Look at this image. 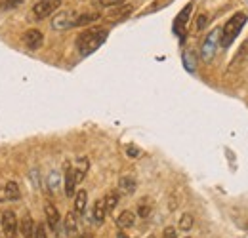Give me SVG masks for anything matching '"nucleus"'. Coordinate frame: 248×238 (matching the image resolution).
<instances>
[{
	"mask_svg": "<svg viewBox=\"0 0 248 238\" xmlns=\"http://www.w3.org/2000/svg\"><path fill=\"white\" fill-rule=\"evenodd\" d=\"M109 36V30L107 29H99V27H92V29H86L78 38H77V46H78V52L82 56H90L93 54Z\"/></svg>",
	"mask_w": 248,
	"mask_h": 238,
	"instance_id": "f257e3e1",
	"label": "nucleus"
},
{
	"mask_svg": "<svg viewBox=\"0 0 248 238\" xmlns=\"http://www.w3.org/2000/svg\"><path fill=\"white\" fill-rule=\"evenodd\" d=\"M245 23H247V14H245V12H237L235 15H231V17L227 19V23L219 29V46H223V48L231 46V42H233V40L239 36V32L243 30Z\"/></svg>",
	"mask_w": 248,
	"mask_h": 238,
	"instance_id": "f03ea898",
	"label": "nucleus"
},
{
	"mask_svg": "<svg viewBox=\"0 0 248 238\" xmlns=\"http://www.w3.org/2000/svg\"><path fill=\"white\" fill-rule=\"evenodd\" d=\"M62 2L63 0H36V2L32 4V17L38 19V21L52 17V15L60 10Z\"/></svg>",
	"mask_w": 248,
	"mask_h": 238,
	"instance_id": "7ed1b4c3",
	"label": "nucleus"
},
{
	"mask_svg": "<svg viewBox=\"0 0 248 238\" xmlns=\"http://www.w3.org/2000/svg\"><path fill=\"white\" fill-rule=\"evenodd\" d=\"M78 14H80V12H77V10H63V12H60V14H56L54 19H52V29L67 30V29L77 27Z\"/></svg>",
	"mask_w": 248,
	"mask_h": 238,
	"instance_id": "20e7f679",
	"label": "nucleus"
},
{
	"mask_svg": "<svg viewBox=\"0 0 248 238\" xmlns=\"http://www.w3.org/2000/svg\"><path fill=\"white\" fill-rule=\"evenodd\" d=\"M0 223H2V233H4V237L6 238H16L17 235V217H16V213L12 211V209H6L4 213H2V219H0Z\"/></svg>",
	"mask_w": 248,
	"mask_h": 238,
	"instance_id": "39448f33",
	"label": "nucleus"
},
{
	"mask_svg": "<svg viewBox=\"0 0 248 238\" xmlns=\"http://www.w3.org/2000/svg\"><path fill=\"white\" fill-rule=\"evenodd\" d=\"M217 46H219V29H214L206 36V40L202 42V60L204 61L212 60L216 56Z\"/></svg>",
	"mask_w": 248,
	"mask_h": 238,
	"instance_id": "423d86ee",
	"label": "nucleus"
},
{
	"mask_svg": "<svg viewBox=\"0 0 248 238\" xmlns=\"http://www.w3.org/2000/svg\"><path fill=\"white\" fill-rule=\"evenodd\" d=\"M44 42V34L42 30L38 29H29L25 34H23V44L29 48V50H38Z\"/></svg>",
	"mask_w": 248,
	"mask_h": 238,
	"instance_id": "0eeeda50",
	"label": "nucleus"
},
{
	"mask_svg": "<svg viewBox=\"0 0 248 238\" xmlns=\"http://www.w3.org/2000/svg\"><path fill=\"white\" fill-rule=\"evenodd\" d=\"M44 213H46V221H48L50 229L58 231L60 229V211H58V208L52 202H46L44 204Z\"/></svg>",
	"mask_w": 248,
	"mask_h": 238,
	"instance_id": "6e6552de",
	"label": "nucleus"
},
{
	"mask_svg": "<svg viewBox=\"0 0 248 238\" xmlns=\"http://www.w3.org/2000/svg\"><path fill=\"white\" fill-rule=\"evenodd\" d=\"M77 193V179H75V168L71 164L65 166V194L75 196Z\"/></svg>",
	"mask_w": 248,
	"mask_h": 238,
	"instance_id": "1a4fd4ad",
	"label": "nucleus"
},
{
	"mask_svg": "<svg viewBox=\"0 0 248 238\" xmlns=\"http://www.w3.org/2000/svg\"><path fill=\"white\" fill-rule=\"evenodd\" d=\"M191 10H193V2H189L186 8L182 10V14L176 17L174 30H176L178 34H184V29H186V25H187V19H189V15H191Z\"/></svg>",
	"mask_w": 248,
	"mask_h": 238,
	"instance_id": "9d476101",
	"label": "nucleus"
},
{
	"mask_svg": "<svg viewBox=\"0 0 248 238\" xmlns=\"http://www.w3.org/2000/svg\"><path fill=\"white\" fill-rule=\"evenodd\" d=\"M88 168H90V160L86 156H82V158H78L75 162V179H77V185L84 181V176L88 174Z\"/></svg>",
	"mask_w": 248,
	"mask_h": 238,
	"instance_id": "9b49d317",
	"label": "nucleus"
},
{
	"mask_svg": "<svg viewBox=\"0 0 248 238\" xmlns=\"http://www.w3.org/2000/svg\"><path fill=\"white\" fill-rule=\"evenodd\" d=\"M65 231L69 237H75L78 233V215L75 211H69L65 215Z\"/></svg>",
	"mask_w": 248,
	"mask_h": 238,
	"instance_id": "f8f14e48",
	"label": "nucleus"
},
{
	"mask_svg": "<svg viewBox=\"0 0 248 238\" xmlns=\"http://www.w3.org/2000/svg\"><path fill=\"white\" fill-rule=\"evenodd\" d=\"M86 202H88V193L84 191V189H80V191H77L75 193V213L77 215H82L84 213V208H86Z\"/></svg>",
	"mask_w": 248,
	"mask_h": 238,
	"instance_id": "ddd939ff",
	"label": "nucleus"
},
{
	"mask_svg": "<svg viewBox=\"0 0 248 238\" xmlns=\"http://www.w3.org/2000/svg\"><path fill=\"white\" fill-rule=\"evenodd\" d=\"M92 217L97 225H101V223L105 221V217H107V209H105V204H103V198H99V200L93 202Z\"/></svg>",
	"mask_w": 248,
	"mask_h": 238,
	"instance_id": "4468645a",
	"label": "nucleus"
},
{
	"mask_svg": "<svg viewBox=\"0 0 248 238\" xmlns=\"http://www.w3.org/2000/svg\"><path fill=\"white\" fill-rule=\"evenodd\" d=\"M136 187H138V183H136V179L132 178V176H124V178L119 179V191L123 194H134Z\"/></svg>",
	"mask_w": 248,
	"mask_h": 238,
	"instance_id": "2eb2a0df",
	"label": "nucleus"
},
{
	"mask_svg": "<svg viewBox=\"0 0 248 238\" xmlns=\"http://www.w3.org/2000/svg\"><path fill=\"white\" fill-rule=\"evenodd\" d=\"M134 223H136V215H134L130 209H124L123 213L117 217V227H119L121 231H124V229H130Z\"/></svg>",
	"mask_w": 248,
	"mask_h": 238,
	"instance_id": "dca6fc26",
	"label": "nucleus"
},
{
	"mask_svg": "<svg viewBox=\"0 0 248 238\" xmlns=\"http://www.w3.org/2000/svg\"><path fill=\"white\" fill-rule=\"evenodd\" d=\"M17 231L21 233L23 238H32V231H34V223H32L31 215H25L19 223H17Z\"/></svg>",
	"mask_w": 248,
	"mask_h": 238,
	"instance_id": "f3484780",
	"label": "nucleus"
},
{
	"mask_svg": "<svg viewBox=\"0 0 248 238\" xmlns=\"http://www.w3.org/2000/svg\"><path fill=\"white\" fill-rule=\"evenodd\" d=\"M119 200H121V193H119V191H109V193L103 196V204H105V209H107V213H111L113 209L117 208Z\"/></svg>",
	"mask_w": 248,
	"mask_h": 238,
	"instance_id": "a211bd4d",
	"label": "nucleus"
},
{
	"mask_svg": "<svg viewBox=\"0 0 248 238\" xmlns=\"http://www.w3.org/2000/svg\"><path fill=\"white\" fill-rule=\"evenodd\" d=\"M101 17L99 12H80L78 14V19H77V27H82V25H90L93 21H97Z\"/></svg>",
	"mask_w": 248,
	"mask_h": 238,
	"instance_id": "6ab92c4d",
	"label": "nucleus"
},
{
	"mask_svg": "<svg viewBox=\"0 0 248 238\" xmlns=\"http://www.w3.org/2000/svg\"><path fill=\"white\" fill-rule=\"evenodd\" d=\"M4 194H6V198H8V200H19L21 193H19L17 183H16V181H8V183H6V187H4Z\"/></svg>",
	"mask_w": 248,
	"mask_h": 238,
	"instance_id": "aec40b11",
	"label": "nucleus"
},
{
	"mask_svg": "<svg viewBox=\"0 0 248 238\" xmlns=\"http://www.w3.org/2000/svg\"><path fill=\"white\" fill-rule=\"evenodd\" d=\"M132 6H115L113 12H109V19H121V17H126L128 14H132Z\"/></svg>",
	"mask_w": 248,
	"mask_h": 238,
	"instance_id": "412c9836",
	"label": "nucleus"
},
{
	"mask_svg": "<svg viewBox=\"0 0 248 238\" xmlns=\"http://www.w3.org/2000/svg\"><path fill=\"white\" fill-rule=\"evenodd\" d=\"M193 223H195V217H193L191 213H184L182 219H180V229H182V231H191Z\"/></svg>",
	"mask_w": 248,
	"mask_h": 238,
	"instance_id": "4be33fe9",
	"label": "nucleus"
},
{
	"mask_svg": "<svg viewBox=\"0 0 248 238\" xmlns=\"http://www.w3.org/2000/svg\"><path fill=\"white\" fill-rule=\"evenodd\" d=\"M23 0H0V8L2 10H14L17 6H21Z\"/></svg>",
	"mask_w": 248,
	"mask_h": 238,
	"instance_id": "5701e85b",
	"label": "nucleus"
},
{
	"mask_svg": "<svg viewBox=\"0 0 248 238\" xmlns=\"http://www.w3.org/2000/svg\"><path fill=\"white\" fill-rule=\"evenodd\" d=\"M206 23H208V15H206V14H201V15L195 19V29L202 30L206 27Z\"/></svg>",
	"mask_w": 248,
	"mask_h": 238,
	"instance_id": "b1692460",
	"label": "nucleus"
},
{
	"mask_svg": "<svg viewBox=\"0 0 248 238\" xmlns=\"http://www.w3.org/2000/svg\"><path fill=\"white\" fill-rule=\"evenodd\" d=\"M32 238H46V229L42 223L34 225V231H32Z\"/></svg>",
	"mask_w": 248,
	"mask_h": 238,
	"instance_id": "393cba45",
	"label": "nucleus"
},
{
	"mask_svg": "<svg viewBox=\"0 0 248 238\" xmlns=\"http://www.w3.org/2000/svg\"><path fill=\"white\" fill-rule=\"evenodd\" d=\"M58 187H60V176L54 172V174L50 176V189L56 193V191H58Z\"/></svg>",
	"mask_w": 248,
	"mask_h": 238,
	"instance_id": "a878e982",
	"label": "nucleus"
},
{
	"mask_svg": "<svg viewBox=\"0 0 248 238\" xmlns=\"http://www.w3.org/2000/svg\"><path fill=\"white\" fill-rule=\"evenodd\" d=\"M124 0H99V4L103 8H115V6H121Z\"/></svg>",
	"mask_w": 248,
	"mask_h": 238,
	"instance_id": "bb28decb",
	"label": "nucleus"
},
{
	"mask_svg": "<svg viewBox=\"0 0 248 238\" xmlns=\"http://www.w3.org/2000/svg\"><path fill=\"white\" fill-rule=\"evenodd\" d=\"M149 213H151V208H149V206H145V204H141V206L138 208V215H140V217H147Z\"/></svg>",
	"mask_w": 248,
	"mask_h": 238,
	"instance_id": "cd10ccee",
	"label": "nucleus"
},
{
	"mask_svg": "<svg viewBox=\"0 0 248 238\" xmlns=\"http://www.w3.org/2000/svg\"><path fill=\"white\" fill-rule=\"evenodd\" d=\"M162 238H176V229L174 227H166L164 233H162Z\"/></svg>",
	"mask_w": 248,
	"mask_h": 238,
	"instance_id": "c85d7f7f",
	"label": "nucleus"
},
{
	"mask_svg": "<svg viewBox=\"0 0 248 238\" xmlns=\"http://www.w3.org/2000/svg\"><path fill=\"white\" fill-rule=\"evenodd\" d=\"M128 154H132V156H136V154H138V149H128Z\"/></svg>",
	"mask_w": 248,
	"mask_h": 238,
	"instance_id": "c756f323",
	"label": "nucleus"
},
{
	"mask_svg": "<svg viewBox=\"0 0 248 238\" xmlns=\"http://www.w3.org/2000/svg\"><path fill=\"white\" fill-rule=\"evenodd\" d=\"M117 238H128V237H126V235H124L123 231H121V233H119V235H117Z\"/></svg>",
	"mask_w": 248,
	"mask_h": 238,
	"instance_id": "7c9ffc66",
	"label": "nucleus"
},
{
	"mask_svg": "<svg viewBox=\"0 0 248 238\" xmlns=\"http://www.w3.org/2000/svg\"><path fill=\"white\" fill-rule=\"evenodd\" d=\"M80 238H93V237H92V235H88V233H86V235H82Z\"/></svg>",
	"mask_w": 248,
	"mask_h": 238,
	"instance_id": "2f4dec72",
	"label": "nucleus"
},
{
	"mask_svg": "<svg viewBox=\"0 0 248 238\" xmlns=\"http://www.w3.org/2000/svg\"><path fill=\"white\" fill-rule=\"evenodd\" d=\"M186 238H191V237H186Z\"/></svg>",
	"mask_w": 248,
	"mask_h": 238,
	"instance_id": "473e14b6",
	"label": "nucleus"
},
{
	"mask_svg": "<svg viewBox=\"0 0 248 238\" xmlns=\"http://www.w3.org/2000/svg\"><path fill=\"white\" fill-rule=\"evenodd\" d=\"M0 238H2V237H0Z\"/></svg>",
	"mask_w": 248,
	"mask_h": 238,
	"instance_id": "72a5a7b5",
	"label": "nucleus"
}]
</instances>
